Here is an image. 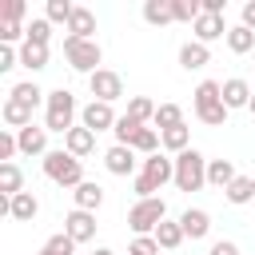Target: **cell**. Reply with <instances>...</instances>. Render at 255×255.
Returning <instances> with one entry per match:
<instances>
[{
	"label": "cell",
	"instance_id": "cell-1",
	"mask_svg": "<svg viewBox=\"0 0 255 255\" xmlns=\"http://www.w3.org/2000/svg\"><path fill=\"white\" fill-rule=\"evenodd\" d=\"M76 112H80V108H76V96H72L68 88L48 92V100H44V128L68 135V131L76 128Z\"/></svg>",
	"mask_w": 255,
	"mask_h": 255
},
{
	"label": "cell",
	"instance_id": "cell-2",
	"mask_svg": "<svg viewBox=\"0 0 255 255\" xmlns=\"http://www.w3.org/2000/svg\"><path fill=\"white\" fill-rule=\"evenodd\" d=\"M44 175H48L56 187H72V191H76V187L84 183V159H76V155L64 151V147H60V151H48V155H44Z\"/></svg>",
	"mask_w": 255,
	"mask_h": 255
},
{
	"label": "cell",
	"instance_id": "cell-3",
	"mask_svg": "<svg viewBox=\"0 0 255 255\" xmlns=\"http://www.w3.org/2000/svg\"><path fill=\"white\" fill-rule=\"evenodd\" d=\"M64 60H68V68H72V72L92 76V72H100L104 48H100L96 40H76V36H64Z\"/></svg>",
	"mask_w": 255,
	"mask_h": 255
},
{
	"label": "cell",
	"instance_id": "cell-4",
	"mask_svg": "<svg viewBox=\"0 0 255 255\" xmlns=\"http://www.w3.org/2000/svg\"><path fill=\"white\" fill-rule=\"evenodd\" d=\"M203 183H207V159H203V151H195V147L179 151L175 155V187L179 191H199Z\"/></svg>",
	"mask_w": 255,
	"mask_h": 255
},
{
	"label": "cell",
	"instance_id": "cell-5",
	"mask_svg": "<svg viewBox=\"0 0 255 255\" xmlns=\"http://www.w3.org/2000/svg\"><path fill=\"white\" fill-rule=\"evenodd\" d=\"M167 219V203L159 199V195H151V199H135L131 203V211H128V227L135 231V235H155V227Z\"/></svg>",
	"mask_w": 255,
	"mask_h": 255
},
{
	"label": "cell",
	"instance_id": "cell-6",
	"mask_svg": "<svg viewBox=\"0 0 255 255\" xmlns=\"http://www.w3.org/2000/svg\"><path fill=\"white\" fill-rule=\"evenodd\" d=\"M88 88H92V100H100V104H116V100L124 96V80H120V72H112V68L92 72V76H88Z\"/></svg>",
	"mask_w": 255,
	"mask_h": 255
},
{
	"label": "cell",
	"instance_id": "cell-7",
	"mask_svg": "<svg viewBox=\"0 0 255 255\" xmlns=\"http://www.w3.org/2000/svg\"><path fill=\"white\" fill-rule=\"evenodd\" d=\"M116 120H120V116L112 112V104L92 100V104H84V108H80V124H84L88 131H96V135H100V131H112V128H116Z\"/></svg>",
	"mask_w": 255,
	"mask_h": 255
},
{
	"label": "cell",
	"instance_id": "cell-8",
	"mask_svg": "<svg viewBox=\"0 0 255 255\" xmlns=\"http://www.w3.org/2000/svg\"><path fill=\"white\" fill-rule=\"evenodd\" d=\"M64 235H72L76 243H92V239H96V215L72 207V211L64 215Z\"/></svg>",
	"mask_w": 255,
	"mask_h": 255
},
{
	"label": "cell",
	"instance_id": "cell-9",
	"mask_svg": "<svg viewBox=\"0 0 255 255\" xmlns=\"http://www.w3.org/2000/svg\"><path fill=\"white\" fill-rule=\"evenodd\" d=\"M143 175H147L155 187H163V183H175V159H167L163 151H155V155H143Z\"/></svg>",
	"mask_w": 255,
	"mask_h": 255
},
{
	"label": "cell",
	"instance_id": "cell-10",
	"mask_svg": "<svg viewBox=\"0 0 255 255\" xmlns=\"http://www.w3.org/2000/svg\"><path fill=\"white\" fill-rule=\"evenodd\" d=\"M32 112H36V108H28V104H20V100H12V96H4V104H0V120H4L12 131L32 128Z\"/></svg>",
	"mask_w": 255,
	"mask_h": 255
},
{
	"label": "cell",
	"instance_id": "cell-11",
	"mask_svg": "<svg viewBox=\"0 0 255 255\" xmlns=\"http://www.w3.org/2000/svg\"><path fill=\"white\" fill-rule=\"evenodd\" d=\"M135 163H139V159H135V151H131V147H124V143H112V147L104 151V167H108L112 175H131V171H135Z\"/></svg>",
	"mask_w": 255,
	"mask_h": 255
},
{
	"label": "cell",
	"instance_id": "cell-12",
	"mask_svg": "<svg viewBox=\"0 0 255 255\" xmlns=\"http://www.w3.org/2000/svg\"><path fill=\"white\" fill-rule=\"evenodd\" d=\"M207 64H211V48H207V44L187 40V44L179 48V68H183V72H199V68H207Z\"/></svg>",
	"mask_w": 255,
	"mask_h": 255
},
{
	"label": "cell",
	"instance_id": "cell-13",
	"mask_svg": "<svg viewBox=\"0 0 255 255\" xmlns=\"http://www.w3.org/2000/svg\"><path fill=\"white\" fill-rule=\"evenodd\" d=\"M16 139H20V155H48V128H24V131H16Z\"/></svg>",
	"mask_w": 255,
	"mask_h": 255
},
{
	"label": "cell",
	"instance_id": "cell-14",
	"mask_svg": "<svg viewBox=\"0 0 255 255\" xmlns=\"http://www.w3.org/2000/svg\"><path fill=\"white\" fill-rule=\"evenodd\" d=\"M64 151H72L76 159H84V155H92L96 151V131H88L84 124H76L68 135H64Z\"/></svg>",
	"mask_w": 255,
	"mask_h": 255
},
{
	"label": "cell",
	"instance_id": "cell-15",
	"mask_svg": "<svg viewBox=\"0 0 255 255\" xmlns=\"http://www.w3.org/2000/svg\"><path fill=\"white\" fill-rule=\"evenodd\" d=\"M36 215H40V199H36L32 191H20V195L8 199V219H16V223H32Z\"/></svg>",
	"mask_w": 255,
	"mask_h": 255
},
{
	"label": "cell",
	"instance_id": "cell-16",
	"mask_svg": "<svg viewBox=\"0 0 255 255\" xmlns=\"http://www.w3.org/2000/svg\"><path fill=\"white\" fill-rule=\"evenodd\" d=\"M179 227H183L187 239H207V231H211V215H207L203 207H187V211L179 215Z\"/></svg>",
	"mask_w": 255,
	"mask_h": 255
},
{
	"label": "cell",
	"instance_id": "cell-17",
	"mask_svg": "<svg viewBox=\"0 0 255 255\" xmlns=\"http://www.w3.org/2000/svg\"><path fill=\"white\" fill-rule=\"evenodd\" d=\"M191 32H195L199 44H211V40H219V36L227 40V24H223V16H207V12L191 24Z\"/></svg>",
	"mask_w": 255,
	"mask_h": 255
},
{
	"label": "cell",
	"instance_id": "cell-18",
	"mask_svg": "<svg viewBox=\"0 0 255 255\" xmlns=\"http://www.w3.org/2000/svg\"><path fill=\"white\" fill-rule=\"evenodd\" d=\"M251 84L247 80H239V76H231V80H223V104H227V112L231 108H247L251 104Z\"/></svg>",
	"mask_w": 255,
	"mask_h": 255
},
{
	"label": "cell",
	"instance_id": "cell-19",
	"mask_svg": "<svg viewBox=\"0 0 255 255\" xmlns=\"http://www.w3.org/2000/svg\"><path fill=\"white\" fill-rule=\"evenodd\" d=\"M92 32H96V16H92V8L76 4L72 20H68V36H76V40H96Z\"/></svg>",
	"mask_w": 255,
	"mask_h": 255
},
{
	"label": "cell",
	"instance_id": "cell-20",
	"mask_svg": "<svg viewBox=\"0 0 255 255\" xmlns=\"http://www.w3.org/2000/svg\"><path fill=\"white\" fill-rule=\"evenodd\" d=\"M235 163L231 159H207V183L211 187H219V191H227L231 183H235Z\"/></svg>",
	"mask_w": 255,
	"mask_h": 255
},
{
	"label": "cell",
	"instance_id": "cell-21",
	"mask_svg": "<svg viewBox=\"0 0 255 255\" xmlns=\"http://www.w3.org/2000/svg\"><path fill=\"white\" fill-rule=\"evenodd\" d=\"M72 199H76V207H80V211H92V215H96V211H100V203H104V187H100V183H92V179H84V183L72 191Z\"/></svg>",
	"mask_w": 255,
	"mask_h": 255
},
{
	"label": "cell",
	"instance_id": "cell-22",
	"mask_svg": "<svg viewBox=\"0 0 255 255\" xmlns=\"http://www.w3.org/2000/svg\"><path fill=\"white\" fill-rule=\"evenodd\" d=\"M183 239H187V235H183L179 219H163V223L155 227V243H159V251H175Z\"/></svg>",
	"mask_w": 255,
	"mask_h": 255
},
{
	"label": "cell",
	"instance_id": "cell-23",
	"mask_svg": "<svg viewBox=\"0 0 255 255\" xmlns=\"http://www.w3.org/2000/svg\"><path fill=\"white\" fill-rule=\"evenodd\" d=\"M143 20H147L151 28H163V24H171V20H175V12H171V0H143Z\"/></svg>",
	"mask_w": 255,
	"mask_h": 255
},
{
	"label": "cell",
	"instance_id": "cell-24",
	"mask_svg": "<svg viewBox=\"0 0 255 255\" xmlns=\"http://www.w3.org/2000/svg\"><path fill=\"white\" fill-rule=\"evenodd\" d=\"M20 68H28V72H44V68H48V48L24 40V44H20Z\"/></svg>",
	"mask_w": 255,
	"mask_h": 255
},
{
	"label": "cell",
	"instance_id": "cell-25",
	"mask_svg": "<svg viewBox=\"0 0 255 255\" xmlns=\"http://www.w3.org/2000/svg\"><path fill=\"white\" fill-rule=\"evenodd\" d=\"M163 147V135L155 131V128H139L135 135H131V151H139V155H155Z\"/></svg>",
	"mask_w": 255,
	"mask_h": 255
},
{
	"label": "cell",
	"instance_id": "cell-26",
	"mask_svg": "<svg viewBox=\"0 0 255 255\" xmlns=\"http://www.w3.org/2000/svg\"><path fill=\"white\" fill-rule=\"evenodd\" d=\"M0 191H4V199H12V195L24 191V171L16 163H0Z\"/></svg>",
	"mask_w": 255,
	"mask_h": 255
},
{
	"label": "cell",
	"instance_id": "cell-27",
	"mask_svg": "<svg viewBox=\"0 0 255 255\" xmlns=\"http://www.w3.org/2000/svg\"><path fill=\"white\" fill-rule=\"evenodd\" d=\"M223 195H227V203L243 207V203H251V199H255V179H251V175H235V183H231Z\"/></svg>",
	"mask_w": 255,
	"mask_h": 255
},
{
	"label": "cell",
	"instance_id": "cell-28",
	"mask_svg": "<svg viewBox=\"0 0 255 255\" xmlns=\"http://www.w3.org/2000/svg\"><path fill=\"white\" fill-rule=\"evenodd\" d=\"M155 108H159V104H151L147 96H131V100H128V112H124V116H131L135 124H143V128H147V124L155 120Z\"/></svg>",
	"mask_w": 255,
	"mask_h": 255
},
{
	"label": "cell",
	"instance_id": "cell-29",
	"mask_svg": "<svg viewBox=\"0 0 255 255\" xmlns=\"http://www.w3.org/2000/svg\"><path fill=\"white\" fill-rule=\"evenodd\" d=\"M179 124H183V108L179 104H159L155 108V120H151L155 131H167V128H179Z\"/></svg>",
	"mask_w": 255,
	"mask_h": 255
},
{
	"label": "cell",
	"instance_id": "cell-30",
	"mask_svg": "<svg viewBox=\"0 0 255 255\" xmlns=\"http://www.w3.org/2000/svg\"><path fill=\"white\" fill-rule=\"evenodd\" d=\"M227 48H231L235 56H247V52L255 48V32H251V28H243V24L227 28Z\"/></svg>",
	"mask_w": 255,
	"mask_h": 255
},
{
	"label": "cell",
	"instance_id": "cell-31",
	"mask_svg": "<svg viewBox=\"0 0 255 255\" xmlns=\"http://www.w3.org/2000/svg\"><path fill=\"white\" fill-rule=\"evenodd\" d=\"M223 100V84L219 80H203L199 88H195V112H203V108H211V104H219Z\"/></svg>",
	"mask_w": 255,
	"mask_h": 255
},
{
	"label": "cell",
	"instance_id": "cell-32",
	"mask_svg": "<svg viewBox=\"0 0 255 255\" xmlns=\"http://www.w3.org/2000/svg\"><path fill=\"white\" fill-rule=\"evenodd\" d=\"M159 135H163V147H167V151H175V155L191 147V128H187V124H179V128H167V131H159Z\"/></svg>",
	"mask_w": 255,
	"mask_h": 255
},
{
	"label": "cell",
	"instance_id": "cell-33",
	"mask_svg": "<svg viewBox=\"0 0 255 255\" xmlns=\"http://www.w3.org/2000/svg\"><path fill=\"white\" fill-rule=\"evenodd\" d=\"M8 96H12V100H20V104H28V108H36L40 100H48V92H40V84H36V80H24V84H16Z\"/></svg>",
	"mask_w": 255,
	"mask_h": 255
},
{
	"label": "cell",
	"instance_id": "cell-34",
	"mask_svg": "<svg viewBox=\"0 0 255 255\" xmlns=\"http://www.w3.org/2000/svg\"><path fill=\"white\" fill-rule=\"evenodd\" d=\"M72 12H76V4H72V0H48V4H44V16H48L52 24H64V28H68Z\"/></svg>",
	"mask_w": 255,
	"mask_h": 255
},
{
	"label": "cell",
	"instance_id": "cell-35",
	"mask_svg": "<svg viewBox=\"0 0 255 255\" xmlns=\"http://www.w3.org/2000/svg\"><path fill=\"white\" fill-rule=\"evenodd\" d=\"M171 12H175V20L195 24V20L203 16V4H199V0H171Z\"/></svg>",
	"mask_w": 255,
	"mask_h": 255
},
{
	"label": "cell",
	"instance_id": "cell-36",
	"mask_svg": "<svg viewBox=\"0 0 255 255\" xmlns=\"http://www.w3.org/2000/svg\"><path fill=\"white\" fill-rule=\"evenodd\" d=\"M24 40H32V44H40V48H48V40H52V20L48 16H40V20H32L28 24V36Z\"/></svg>",
	"mask_w": 255,
	"mask_h": 255
},
{
	"label": "cell",
	"instance_id": "cell-37",
	"mask_svg": "<svg viewBox=\"0 0 255 255\" xmlns=\"http://www.w3.org/2000/svg\"><path fill=\"white\" fill-rule=\"evenodd\" d=\"M139 128H143V124H135L131 116H120V120H116V128H112V131H116V143H124V147H131V135H135Z\"/></svg>",
	"mask_w": 255,
	"mask_h": 255
},
{
	"label": "cell",
	"instance_id": "cell-38",
	"mask_svg": "<svg viewBox=\"0 0 255 255\" xmlns=\"http://www.w3.org/2000/svg\"><path fill=\"white\" fill-rule=\"evenodd\" d=\"M195 116H199L207 128H223V124H227V104L219 100V104H211V108H203V112H195Z\"/></svg>",
	"mask_w": 255,
	"mask_h": 255
},
{
	"label": "cell",
	"instance_id": "cell-39",
	"mask_svg": "<svg viewBox=\"0 0 255 255\" xmlns=\"http://www.w3.org/2000/svg\"><path fill=\"white\" fill-rule=\"evenodd\" d=\"M24 12H28L24 0H4V8H0V24H20Z\"/></svg>",
	"mask_w": 255,
	"mask_h": 255
},
{
	"label": "cell",
	"instance_id": "cell-40",
	"mask_svg": "<svg viewBox=\"0 0 255 255\" xmlns=\"http://www.w3.org/2000/svg\"><path fill=\"white\" fill-rule=\"evenodd\" d=\"M16 151H20V139H16L12 128H4V131H0V163H12Z\"/></svg>",
	"mask_w": 255,
	"mask_h": 255
},
{
	"label": "cell",
	"instance_id": "cell-41",
	"mask_svg": "<svg viewBox=\"0 0 255 255\" xmlns=\"http://www.w3.org/2000/svg\"><path fill=\"white\" fill-rule=\"evenodd\" d=\"M128 255H159V243H155V235H135V239L128 243Z\"/></svg>",
	"mask_w": 255,
	"mask_h": 255
},
{
	"label": "cell",
	"instance_id": "cell-42",
	"mask_svg": "<svg viewBox=\"0 0 255 255\" xmlns=\"http://www.w3.org/2000/svg\"><path fill=\"white\" fill-rule=\"evenodd\" d=\"M44 247H52L56 255H76V247H80V243H76L72 235H64V231H60V235H52V239H48Z\"/></svg>",
	"mask_w": 255,
	"mask_h": 255
},
{
	"label": "cell",
	"instance_id": "cell-43",
	"mask_svg": "<svg viewBox=\"0 0 255 255\" xmlns=\"http://www.w3.org/2000/svg\"><path fill=\"white\" fill-rule=\"evenodd\" d=\"M20 64V48H12V44H0V72H12Z\"/></svg>",
	"mask_w": 255,
	"mask_h": 255
},
{
	"label": "cell",
	"instance_id": "cell-44",
	"mask_svg": "<svg viewBox=\"0 0 255 255\" xmlns=\"http://www.w3.org/2000/svg\"><path fill=\"white\" fill-rule=\"evenodd\" d=\"M131 191H135V195H139V199H151V195H155V191H159V187H155V183H151V179H147V175H143V171H139V175H135V183H131Z\"/></svg>",
	"mask_w": 255,
	"mask_h": 255
},
{
	"label": "cell",
	"instance_id": "cell-45",
	"mask_svg": "<svg viewBox=\"0 0 255 255\" xmlns=\"http://www.w3.org/2000/svg\"><path fill=\"white\" fill-rule=\"evenodd\" d=\"M207 255H239V247L231 243V239H219V243H211V251Z\"/></svg>",
	"mask_w": 255,
	"mask_h": 255
},
{
	"label": "cell",
	"instance_id": "cell-46",
	"mask_svg": "<svg viewBox=\"0 0 255 255\" xmlns=\"http://www.w3.org/2000/svg\"><path fill=\"white\" fill-rule=\"evenodd\" d=\"M223 8H227V0H203V12L207 16H223Z\"/></svg>",
	"mask_w": 255,
	"mask_h": 255
},
{
	"label": "cell",
	"instance_id": "cell-47",
	"mask_svg": "<svg viewBox=\"0 0 255 255\" xmlns=\"http://www.w3.org/2000/svg\"><path fill=\"white\" fill-rule=\"evenodd\" d=\"M243 28H251V32H255V0H247V4H243Z\"/></svg>",
	"mask_w": 255,
	"mask_h": 255
},
{
	"label": "cell",
	"instance_id": "cell-48",
	"mask_svg": "<svg viewBox=\"0 0 255 255\" xmlns=\"http://www.w3.org/2000/svg\"><path fill=\"white\" fill-rule=\"evenodd\" d=\"M92 255H116V251H112V247H96Z\"/></svg>",
	"mask_w": 255,
	"mask_h": 255
},
{
	"label": "cell",
	"instance_id": "cell-49",
	"mask_svg": "<svg viewBox=\"0 0 255 255\" xmlns=\"http://www.w3.org/2000/svg\"><path fill=\"white\" fill-rule=\"evenodd\" d=\"M36 255H56V251H52V247H40V251H36Z\"/></svg>",
	"mask_w": 255,
	"mask_h": 255
},
{
	"label": "cell",
	"instance_id": "cell-50",
	"mask_svg": "<svg viewBox=\"0 0 255 255\" xmlns=\"http://www.w3.org/2000/svg\"><path fill=\"white\" fill-rule=\"evenodd\" d=\"M247 112H251V116H255V96H251V104H247Z\"/></svg>",
	"mask_w": 255,
	"mask_h": 255
},
{
	"label": "cell",
	"instance_id": "cell-51",
	"mask_svg": "<svg viewBox=\"0 0 255 255\" xmlns=\"http://www.w3.org/2000/svg\"><path fill=\"white\" fill-rule=\"evenodd\" d=\"M251 179H255V175H251Z\"/></svg>",
	"mask_w": 255,
	"mask_h": 255
}]
</instances>
